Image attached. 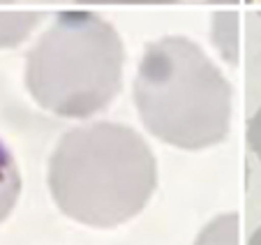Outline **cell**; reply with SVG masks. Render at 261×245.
Instances as JSON below:
<instances>
[{"instance_id":"1","label":"cell","mask_w":261,"mask_h":245,"mask_svg":"<svg viewBox=\"0 0 261 245\" xmlns=\"http://www.w3.org/2000/svg\"><path fill=\"white\" fill-rule=\"evenodd\" d=\"M46 178L63 215L95 229H114L150 201L158 187V160L134 128L99 120L63 134Z\"/></svg>"},{"instance_id":"2","label":"cell","mask_w":261,"mask_h":245,"mask_svg":"<svg viewBox=\"0 0 261 245\" xmlns=\"http://www.w3.org/2000/svg\"><path fill=\"white\" fill-rule=\"evenodd\" d=\"M143 128L182 151H203L227 139L231 84L190 37L169 35L143 49L134 79Z\"/></svg>"},{"instance_id":"3","label":"cell","mask_w":261,"mask_h":245,"mask_svg":"<svg viewBox=\"0 0 261 245\" xmlns=\"http://www.w3.org/2000/svg\"><path fill=\"white\" fill-rule=\"evenodd\" d=\"M125 46L118 30L95 12H60L25 60V88L60 118H90L123 86Z\"/></svg>"},{"instance_id":"4","label":"cell","mask_w":261,"mask_h":245,"mask_svg":"<svg viewBox=\"0 0 261 245\" xmlns=\"http://www.w3.org/2000/svg\"><path fill=\"white\" fill-rule=\"evenodd\" d=\"M21 187H23V178H21L19 162L12 148L0 139V225L14 211L21 197Z\"/></svg>"},{"instance_id":"5","label":"cell","mask_w":261,"mask_h":245,"mask_svg":"<svg viewBox=\"0 0 261 245\" xmlns=\"http://www.w3.org/2000/svg\"><path fill=\"white\" fill-rule=\"evenodd\" d=\"M40 21V12H0V49H10V46H16L19 42H23Z\"/></svg>"},{"instance_id":"6","label":"cell","mask_w":261,"mask_h":245,"mask_svg":"<svg viewBox=\"0 0 261 245\" xmlns=\"http://www.w3.org/2000/svg\"><path fill=\"white\" fill-rule=\"evenodd\" d=\"M194 245H238V213H222L211 220Z\"/></svg>"},{"instance_id":"7","label":"cell","mask_w":261,"mask_h":245,"mask_svg":"<svg viewBox=\"0 0 261 245\" xmlns=\"http://www.w3.org/2000/svg\"><path fill=\"white\" fill-rule=\"evenodd\" d=\"M236 12H217L213 19V42L220 49V54L236 63L238 56V26H236Z\"/></svg>"},{"instance_id":"8","label":"cell","mask_w":261,"mask_h":245,"mask_svg":"<svg viewBox=\"0 0 261 245\" xmlns=\"http://www.w3.org/2000/svg\"><path fill=\"white\" fill-rule=\"evenodd\" d=\"M247 143H250L252 153L261 160V109L247 122Z\"/></svg>"},{"instance_id":"9","label":"cell","mask_w":261,"mask_h":245,"mask_svg":"<svg viewBox=\"0 0 261 245\" xmlns=\"http://www.w3.org/2000/svg\"><path fill=\"white\" fill-rule=\"evenodd\" d=\"M84 5H173L178 0H79Z\"/></svg>"},{"instance_id":"10","label":"cell","mask_w":261,"mask_h":245,"mask_svg":"<svg viewBox=\"0 0 261 245\" xmlns=\"http://www.w3.org/2000/svg\"><path fill=\"white\" fill-rule=\"evenodd\" d=\"M247 245H261V227L250 236V243H247Z\"/></svg>"},{"instance_id":"11","label":"cell","mask_w":261,"mask_h":245,"mask_svg":"<svg viewBox=\"0 0 261 245\" xmlns=\"http://www.w3.org/2000/svg\"><path fill=\"white\" fill-rule=\"evenodd\" d=\"M213 3H236V0H213Z\"/></svg>"}]
</instances>
